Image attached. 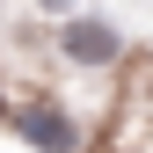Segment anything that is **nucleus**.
Here are the masks:
<instances>
[{"label": "nucleus", "instance_id": "2", "mask_svg": "<svg viewBox=\"0 0 153 153\" xmlns=\"http://www.w3.org/2000/svg\"><path fill=\"white\" fill-rule=\"evenodd\" d=\"M22 139L36 146V153H73V117H59V109H22Z\"/></svg>", "mask_w": 153, "mask_h": 153}, {"label": "nucleus", "instance_id": "1", "mask_svg": "<svg viewBox=\"0 0 153 153\" xmlns=\"http://www.w3.org/2000/svg\"><path fill=\"white\" fill-rule=\"evenodd\" d=\"M117 51H124V36L109 29V22H95V15L66 22V59H73V66H109Z\"/></svg>", "mask_w": 153, "mask_h": 153}]
</instances>
